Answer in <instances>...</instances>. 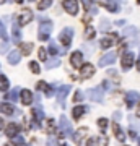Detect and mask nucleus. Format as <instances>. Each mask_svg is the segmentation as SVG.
<instances>
[{
  "label": "nucleus",
  "mask_w": 140,
  "mask_h": 146,
  "mask_svg": "<svg viewBox=\"0 0 140 146\" xmlns=\"http://www.w3.org/2000/svg\"><path fill=\"white\" fill-rule=\"evenodd\" d=\"M86 146H98V140H94V138L88 140V145H86Z\"/></svg>",
  "instance_id": "37998d69"
},
{
  "label": "nucleus",
  "mask_w": 140,
  "mask_h": 146,
  "mask_svg": "<svg viewBox=\"0 0 140 146\" xmlns=\"http://www.w3.org/2000/svg\"><path fill=\"white\" fill-rule=\"evenodd\" d=\"M51 31H52V23H51V21L41 23V26H39V34H38V37H39L41 41H47V39H49V36H51Z\"/></svg>",
  "instance_id": "f03ea898"
},
{
  "label": "nucleus",
  "mask_w": 140,
  "mask_h": 146,
  "mask_svg": "<svg viewBox=\"0 0 140 146\" xmlns=\"http://www.w3.org/2000/svg\"><path fill=\"white\" fill-rule=\"evenodd\" d=\"M85 37H86V39H93L94 37V28L86 26V29H85Z\"/></svg>",
  "instance_id": "7c9ffc66"
},
{
  "label": "nucleus",
  "mask_w": 140,
  "mask_h": 146,
  "mask_svg": "<svg viewBox=\"0 0 140 146\" xmlns=\"http://www.w3.org/2000/svg\"><path fill=\"white\" fill-rule=\"evenodd\" d=\"M80 68H82V78H91L94 75V67L91 63H83Z\"/></svg>",
  "instance_id": "f8f14e48"
},
{
  "label": "nucleus",
  "mask_w": 140,
  "mask_h": 146,
  "mask_svg": "<svg viewBox=\"0 0 140 146\" xmlns=\"http://www.w3.org/2000/svg\"><path fill=\"white\" fill-rule=\"evenodd\" d=\"M7 2H13V0H7Z\"/></svg>",
  "instance_id": "603ef678"
},
{
  "label": "nucleus",
  "mask_w": 140,
  "mask_h": 146,
  "mask_svg": "<svg viewBox=\"0 0 140 146\" xmlns=\"http://www.w3.org/2000/svg\"><path fill=\"white\" fill-rule=\"evenodd\" d=\"M137 70L140 72V57H139V60H137Z\"/></svg>",
  "instance_id": "49530a36"
},
{
  "label": "nucleus",
  "mask_w": 140,
  "mask_h": 146,
  "mask_svg": "<svg viewBox=\"0 0 140 146\" xmlns=\"http://www.w3.org/2000/svg\"><path fill=\"white\" fill-rule=\"evenodd\" d=\"M3 127H5V125H3V119H2V117H0V130H2V128H3Z\"/></svg>",
  "instance_id": "a18cd8bd"
},
{
  "label": "nucleus",
  "mask_w": 140,
  "mask_h": 146,
  "mask_svg": "<svg viewBox=\"0 0 140 146\" xmlns=\"http://www.w3.org/2000/svg\"><path fill=\"white\" fill-rule=\"evenodd\" d=\"M20 94H21V102H23L25 106H31V102H33V94H31V91L23 89Z\"/></svg>",
  "instance_id": "2eb2a0df"
},
{
  "label": "nucleus",
  "mask_w": 140,
  "mask_h": 146,
  "mask_svg": "<svg viewBox=\"0 0 140 146\" xmlns=\"http://www.w3.org/2000/svg\"><path fill=\"white\" fill-rule=\"evenodd\" d=\"M57 44H56V42H51V44H49V52L51 54H54V55H56V54H57Z\"/></svg>",
  "instance_id": "c9c22d12"
},
{
  "label": "nucleus",
  "mask_w": 140,
  "mask_h": 146,
  "mask_svg": "<svg viewBox=\"0 0 140 146\" xmlns=\"http://www.w3.org/2000/svg\"><path fill=\"white\" fill-rule=\"evenodd\" d=\"M108 75L111 76V78H114L116 81H119V76H117V72H116V70H111V72H108Z\"/></svg>",
  "instance_id": "79ce46f5"
},
{
  "label": "nucleus",
  "mask_w": 140,
  "mask_h": 146,
  "mask_svg": "<svg viewBox=\"0 0 140 146\" xmlns=\"http://www.w3.org/2000/svg\"><path fill=\"white\" fill-rule=\"evenodd\" d=\"M16 18H18V23H20V25H28V23H31V20H33V11L29 10V8H23V10L16 15Z\"/></svg>",
  "instance_id": "39448f33"
},
{
  "label": "nucleus",
  "mask_w": 140,
  "mask_h": 146,
  "mask_svg": "<svg viewBox=\"0 0 140 146\" xmlns=\"http://www.w3.org/2000/svg\"><path fill=\"white\" fill-rule=\"evenodd\" d=\"M72 114H73V119L78 120L83 114H85V107H83V106H77V107L72 110Z\"/></svg>",
  "instance_id": "5701e85b"
},
{
  "label": "nucleus",
  "mask_w": 140,
  "mask_h": 146,
  "mask_svg": "<svg viewBox=\"0 0 140 146\" xmlns=\"http://www.w3.org/2000/svg\"><path fill=\"white\" fill-rule=\"evenodd\" d=\"M15 2H18V3H21V2H23V0H15Z\"/></svg>",
  "instance_id": "09e8293b"
},
{
  "label": "nucleus",
  "mask_w": 140,
  "mask_h": 146,
  "mask_svg": "<svg viewBox=\"0 0 140 146\" xmlns=\"http://www.w3.org/2000/svg\"><path fill=\"white\" fill-rule=\"evenodd\" d=\"M109 28H111V23H108L106 20L101 21V25H99V31H108Z\"/></svg>",
  "instance_id": "473e14b6"
},
{
  "label": "nucleus",
  "mask_w": 140,
  "mask_h": 146,
  "mask_svg": "<svg viewBox=\"0 0 140 146\" xmlns=\"http://www.w3.org/2000/svg\"><path fill=\"white\" fill-rule=\"evenodd\" d=\"M62 5H64V10L67 11V13H70L72 16H75L78 13V3H77V0H64Z\"/></svg>",
  "instance_id": "423d86ee"
},
{
  "label": "nucleus",
  "mask_w": 140,
  "mask_h": 146,
  "mask_svg": "<svg viewBox=\"0 0 140 146\" xmlns=\"http://www.w3.org/2000/svg\"><path fill=\"white\" fill-rule=\"evenodd\" d=\"M113 131H114L116 140H117V141H124L125 140L124 131L121 130V127H119V123H117V122H114V123H113Z\"/></svg>",
  "instance_id": "dca6fc26"
},
{
  "label": "nucleus",
  "mask_w": 140,
  "mask_h": 146,
  "mask_svg": "<svg viewBox=\"0 0 140 146\" xmlns=\"http://www.w3.org/2000/svg\"><path fill=\"white\" fill-rule=\"evenodd\" d=\"M13 41H15L16 44L21 42V33H20V29H18L16 25H13Z\"/></svg>",
  "instance_id": "cd10ccee"
},
{
  "label": "nucleus",
  "mask_w": 140,
  "mask_h": 146,
  "mask_svg": "<svg viewBox=\"0 0 140 146\" xmlns=\"http://www.w3.org/2000/svg\"><path fill=\"white\" fill-rule=\"evenodd\" d=\"M59 130L62 131L64 135H67V136L73 135V128H72V125H70V122L67 120L65 115L60 117V122H59Z\"/></svg>",
  "instance_id": "20e7f679"
},
{
  "label": "nucleus",
  "mask_w": 140,
  "mask_h": 146,
  "mask_svg": "<svg viewBox=\"0 0 140 146\" xmlns=\"http://www.w3.org/2000/svg\"><path fill=\"white\" fill-rule=\"evenodd\" d=\"M121 65H122V70H129L134 65V54H130V52L122 54V62H121Z\"/></svg>",
  "instance_id": "1a4fd4ad"
},
{
  "label": "nucleus",
  "mask_w": 140,
  "mask_h": 146,
  "mask_svg": "<svg viewBox=\"0 0 140 146\" xmlns=\"http://www.w3.org/2000/svg\"><path fill=\"white\" fill-rule=\"evenodd\" d=\"M125 101H127V107H134L135 102L140 101V93L139 91H129L125 96Z\"/></svg>",
  "instance_id": "6e6552de"
},
{
  "label": "nucleus",
  "mask_w": 140,
  "mask_h": 146,
  "mask_svg": "<svg viewBox=\"0 0 140 146\" xmlns=\"http://www.w3.org/2000/svg\"><path fill=\"white\" fill-rule=\"evenodd\" d=\"M70 63H72L73 68H80L83 65V54L82 52H73L72 55H70Z\"/></svg>",
  "instance_id": "9d476101"
},
{
  "label": "nucleus",
  "mask_w": 140,
  "mask_h": 146,
  "mask_svg": "<svg viewBox=\"0 0 140 146\" xmlns=\"http://www.w3.org/2000/svg\"><path fill=\"white\" fill-rule=\"evenodd\" d=\"M139 146H140V138H139Z\"/></svg>",
  "instance_id": "3c124183"
},
{
  "label": "nucleus",
  "mask_w": 140,
  "mask_h": 146,
  "mask_svg": "<svg viewBox=\"0 0 140 146\" xmlns=\"http://www.w3.org/2000/svg\"><path fill=\"white\" fill-rule=\"evenodd\" d=\"M134 36H137V28L135 26H129L122 31V37H134Z\"/></svg>",
  "instance_id": "aec40b11"
},
{
  "label": "nucleus",
  "mask_w": 140,
  "mask_h": 146,
  "mask_svg": "<svg viewBox=\"0 0 140 146\" xmlns=\"http://www.w3.org/2000/svg\"><path fill=\"white\" fill-rule=\"evenodd\" d=\"M129 122H130V128L134 131H140V120H137L134 115H129Z\"/></svg>",
  "instance_id": "412c9836"
},
{
  "label": "nucleus",
  "mask_w": 140,
  "mask_h": 146,
  "mask_svg": "<svg viewBox=\"0 0 140 146\" xmlns=\"http://www.w3.org/2000/svg\"><path fill=\"white\" fill-rule=\"evenodd\" d=\"M80 99H82V91H77L75 96H73V101H80Z\"/></svg>",
  "instance_id": "c03bdc74"
},
{
  "label": "nucleus",
  "mask_w": 140,
  "mask_h": 146,
  "mask_svg": "<svg viewBox=\"0 0 140 146\" xmlns=\"http://www.w3.org/2000/svg\"><path fill=\"white\" fill-rule=\"evenodd\" d=\"M31 114H33V119L36 120V122H34V128H38V122L42 120V117H44V115H42V110L41 109H36V110H33Z\"/></svg>",
  "instance_id": "b1692460"
},
{
  "label": "nucleus",
  "mask_w": 140,
  "mask_h": 146,
  "mask_svg": "<svg viewBox=\"0 0 140 146\" xmlns=\"http://www.w3.org/2000/svg\"><path fill=\"white\" fill-rule=\"evenodd\" d=\"M116 41H117V34H109V37H104L103 41H101V47L103 49H109Z\"/></svg>",
  "instance_id": "4468645a"
},
{
  "label": "nucleus",
  "mask_w": 140,
  "mask_h": 146,
  "mask_svg": "<svg viewBox=\"0 0 140 146\" xmlns=\"http://www.w3.org/2000/svg\"><path fill=\"white\" fill-rule=\"evenodd\" d=\"M0 112L10 117V115H13V114H15V109H13V106H11V104H7V102H2V104H0Z\"/></svg>",
  "instance_id": "a211bd4d"
},
{
  "label": "nucleus",
  "mask_w": 140,
  "mask_h": 146,
  "mask_svg": "<svg viewBox=\"0 0 140 146\" xmlns=\"http://www.w3.org/2000/svg\"><path fill=\"white\" fill-rule=\"evenodd\" d=\"M0 37H7V29H5L2 21H0Z\"/></svg>",
  "instance_id": "ea45409f"
},
{
  "label": "nucleus",
  "mask_w": 140,
  "mask_h": 146,
  "mask_svg": "<svg viewBox=\"0 0 140 146\" xmlns=\"http://www.w3.org/2000/svg\"><path fill=\"white\" fill-rule=\"evenodd\" d=\"M137 115L140 117V104H139V107H137Z\"/></svg>",
  "instance_id": "de8ad7c7"
},
{
  "label": "nucleus",
  "mask_w": 140,
  "mask_h": 146,
  "mask_svg": "<svg viewBox=\"0 0 140 146\" xmlns=\"http://www.w3.org/2000/svg\"><path fill=\"white\" fill-rule=\"evenodd\" d=\"M36 88L39 89V91H44V93H46V96H51V94H52L51 88H49V84L44 83V81H39V83L36 84Z\"/></svg>",
  "instance_id": "4be33fe9"
},
{
  "label": "nucleus",
  "mask_w": 140,
  "mask_h": 146,
  "mask_svg": "<svg viewBox=\"0 0 140 146\" xmlns=\"http://www.w3.org/2000/svg\"><path fill=\"white\" fill-rule=\"evenodd\" d=\"M59 65H60V62H59L57 58H52V60H49V62L46 63V68H47V70H52V68L59 67Z\"/></svg>",
  "instance_id": "c756f323"
},
{
  "label": "nucleus",
  "mask_w": 140,
  "mask_h": 146,
  "mask_svg": "<svg viewBox=\"0 0 140 146\" xmlns=\"http://www.w3.org/2000/svg\"><path fill=\"white\" fill-rule=\"evenodd\" d=\"M86 96H88V99H90V101H94V102H101V101H103V96H104V88L98 86V88L88 89V91H86Z\"/></svg>",
  "instance_id": "f257e3e1"
},
{
  "label": "nucleus",
  "mask_w": 140,
  "mask_h": 146,
  "mask_svg": "<svg viewBox=\"0 0 140 146\" xmlns=\"http://www.w3.org/2000/svg\"><path fill=\"white\" fill-rule=\"evenodd\" d=\"M86 128H80V130L77 131V133H75V135H73V140H75V143H80V141H82V136H85L86 135Z\"/></svg>",
  "instance_id": "a878e982"
},
{
  "label": "nucleus",
  "mask_w": 140,
  "mask_h": 146,
  "mask_svg": "<svg viewBox=\"0 0 140 146\" xmlns=\"http://www.w3.org/2000/svg\"><path fill=\"white\" fill-rule=\"evenodd\" d=\"M5 52H8V42H3L0 46V54H5Z\"/></svg>",
  "instance_id": "a19ab883"
},
{
  "label": "nucleus",
  "mask_w": 140,
  "mask_h": 146,
  "mask_svg": "<svg viewBox=\"0 0 140 146\" xmlns=\"http://www.w3.org/2000/svg\"><path fill=\"white\" fill-rule=\"evenodd\" d=\"M46 131L47 133H54V131H56V122L52 119L46 120Z\"/></svg>",
  "instance_id": "bb28decb"
},
{
  "label": "nucleus",
  "mask_w": 140,
  "mask_h": 146,
  "mask_svg": "<svg viewBox=\"0 0 140 146\" xmlns=\"http://www.w3.org/2000/svg\"><path fill=\"white\" fill-rule=\"evenodd\" d=\"M20 58H21L20 50H11V52L8 54V63H11V65H16V63L20 62Z\"/></svg>",
  "instance_id": "f3484780"
},
{
  "label": "nucleus",
  "mask_w": 140,
  "mask_h": 146,
  "mask_svg": "<svg viewBox=\"0 0 140 146\" xmlns=\"http://www.w3.org/2000/svg\"><path fill=\"white\" fill-rule=\"evenodd\" d=\"M29 68H31L33 73H36V75L39 73V65H38V62H33L31 60V62H29Z\"/></svg>",
  "instance_id": "72a5a7b5"
},
{
  "label": "nucleus",
  "mask_w": 140,
  "mask_h": 146,
  "mask_svg": "<svg viewBox=\"0 0 140 146\" xmlns=\"http://www.w3.org/2000/svg\"><path fill=\"white\" fill-rule=\"evenodd\" d=\"M70 93V86L68 84H62L60 88L57 89V102L59 104H64V99H65V96Z\"/></svg>",
  "instance_id": "9b49d317"
},
{
  "label": "nucleus",
  "mask_w": 140,
  "mask_h": 146,
  "mask_svg": "<svg viewBox=\"0 0 140 146\" xmlns=\"http://www.w3.org/2000/svg\"><path fill=\"white\" fill-rule=\"evenodd\" d=\"M98 125H99V128H101V130H104V128L108 127V120H106V119H99L98 120Z\"/></svg>",
  "instance_id": "4c0bfd02"
},
{
  "label": "nucleus",
  "mask_w": 140,
  "mask_h": 146,
  "mask_svg": "<svg viewBox=\"0 0 140 146\" xmlns=\"http://www.w3.org/2000/svg\"><path fill=\"white\" fill-rule=\"evenodd\" d=\"M20 52L23 54V55H29L33 50V42H21L20 44Z\"/></svg>",
  "instance_id": "6ab92c4d"
},
{
  "label": "nucleus",
  "mask_w": 140,
  "mask_h": 146,
  "mask_svg": "<svg viewBox=\"0 0 140 146\" xmlns=\"http://www.w3.org/2000/svg\"><path fill=\"white\" fill-rule=\"evenodd\" d=\"M106 7H108V8H109L111 11H119V10H117V5H116V3L113 2V0H109V2H106Z\"/></svg>",
  "instance_id": "f704fd0d"
},
{
  "label": "nucleus",
  "mask_w": 140,
  "mask_h": 146,
  "mask_svg": "<svg viewBox=\"0 0 140 146\" xmlns=\"http://www.w3.org/2000/svg\"><path fill=\"white\" fill-rule=\"evenodd\" d=\"M2 2H5V0H0V3H2Z\"/></svg>",
  "instance_id": "8fccbe9b"
},
{
  "label": "nucleus",
  "mask_w": 140,
  "mask_h": 146,
  "mask_svg": "<svg viewBox=\"0 0 140 146\" xmlns=\"http://www.w3.org/2000/svg\"><path fill=\"white\" fill-rule=\"evenodd\" d=\"M82 3H83V8L85 10H90L91 5H93V0H82Z\"/></svg>",
  "instance_id": "e433bc0d"
},
{
  "label": "nucleus",
  "mask_w": 140,
  "mask_h": 146,
  "mask_svg": "<svg viewBox=\"0 0 140 146\" xmlns=\"http://www.w3.org/2000/svg\"><path fill=\"white\" fill-rule=\"evenodd\" d=\"M116 57H117V54L116 52H108V54H104L103 57L99 58V67H108V65H111V63H114L116 62Z\"/></svg>",
  "instance_id": "0eeeda50"
},
{
  "label": "nucleus",
  "mask_w": 140,
  "mask_h": 146,
  "mask_svg": "<svg viewBox=\"0 0 140 146\" xmlns=\"http://www.w3.org/2000/svg\"><path fill=\"white\" fill-rule=\"evenodd\" d=\"M39 58H41L42 62H46V58H47V52L44 50V47H42V49H39Z\"/></svg>",
  "instance_id": "58836bf2"
},
{
  "label": "nucleus",
  "mask_w": 140,
  "mask_h": 146,
  "mask_svg": "<svg viewBox=\"0 0 140 146\" xmlns=\"http://www.w3.org/2000/svg\"><path fill=\"white\" fill-rule=\"evenodd\" d=\"M8 86H10V83H8L7 76L5 75H0V91H7Z\"/></svg>",
  "instance_id": "393cba45"
},
{
  "label": "nucleus",
  "mask_w": 140,
  "mask_h": 146,
  "mask_svg": "<svg viewBox=\"0 0 140 146\" xmlns=\"http://www.w3.org/2000/svg\"><path fill=\"white\" fill-rule=\"evenodd\" d=\"M52 3V0H39V3H38V10H46L49 8Z\"/></svg>",
  "instance_id": "c85d7f7f"
},
{
  "label": "nucleus",
  "mask_w": 140,
  "mask_h": 146,
  "mask_svg": "<svg viewBox=\"0 0 140 146\" xmlns=\"http://www.w3.org/2000/svg\"><path fill=\"white\" fill-rule=\"evenodd\" d=\"M72 36H73V29L72 28H64L60 31V36H59V41L62 42L64 47H68L70 42H72Z\"/></svg>",
  "instance_id": "7ed1b4c3"
},
{
  "label": "nucleus",
  "mask_w": 140,
  "mask_h": 146,
  "mask_svg": "<svg viewBox=\"0 0 140 146\" xmlns=\"http://www.w3.org/2000/svg\"><path fill=\"white\" fill-rule=\"evenodd\" d=\"M18 130H20L18 123H8V125L5 127V135L8 136V138H13L15 135H18Z\"/></svg>",
  "instance_id": "ddd939ff"
},
{
  "label": "nucleus",
  "mask_w": 140,
  "mask_h": 146,
  "mask_svg": "<svg viewBox=\"0 0 140 146\" xmlns=\"http://www.w3.org/2000/svg\"><path fill=\"white\" fill-rule=\"evenodd\" d=\"M7 99H10V101H16V99H18V88L13 89V91H10V93L7 94Z\"/></svg>",
  "instance_id": "2f4dec72"
}]
</instances>
